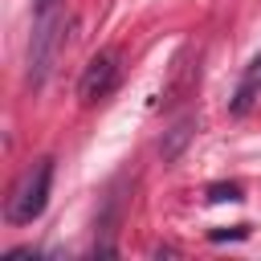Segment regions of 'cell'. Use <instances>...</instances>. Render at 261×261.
I'll return each instance as SVG.
<instances>
[{
	"label": "cell",
	"mask_w": 261,
	"mask_h": 261,
	"mask_svg": "<svg viewBox=\"0 0 261 261\" xmlns=\"http://www.w3.org/2000/svg\"><path fill=\"white\" fill-rule=\"evenodd\" d=\"M49 192H53V159H37L20 171V179L12 184L8 200H4V220L8 224H33L45 204H49Z\"/></svg>",
	"instance_id": "obj_1"
},
{
	"label": "cell",
	"mask_w": 261,
	"mask_h": 261,
	"mask_svg": "<svg viewBox=\"0 0 261 261\" xmlns=\"http://www.w3.org/2000/svg\"><path fill=\"white\" fill-rule=\"evenodd\" d=\"M114 86H118V53H114V49H102V53H94V57L86 61V69H82V77H77V102H82V106H94V102H102Z\"/></svg>",
	"instance_id": "obj_2"
},
{
	"label": "cell",
	"mask_w": 261,
	"mask_h": 261,
	"mask_svg": "<svg viewBox=\"0 0 261 261\" xmlns=\"http://www.w3.org/2000/svg\"><path fill=\"white\" fill-rule=\"evenodd\" d=\"M192 130H196V118H179V122L167 130V139H159V155H163V159H175V155L184 151V143L192 139Z\"/></svg>",
	"instance_id": "obj_3"
},
{
	"label": "cell",
	"mask_w": 261,
	"mask_h": 261,
	"mask_svg": "<svg viewBox=\"0 0 261 261\" xmlns=\"http://www.w3.org/2000/svg\"><path fill=\"white\" fill-rule=\"evenodd\" d=\"M208 200H212V204H220V200H241V188H237V184H212V188H208Z\"/></svg>",
	"instance_id": "obj_4"
}]
</instances>
